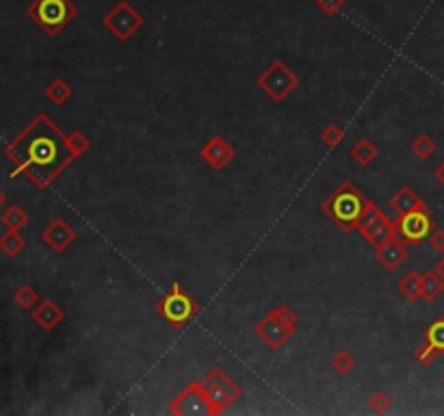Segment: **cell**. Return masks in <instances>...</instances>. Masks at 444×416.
Here are the masks:
<instances>
[{
  "label": "cell",
  "instance_id": "1",
  "mask_svg": "<svg viewBox=\"0 0 444 416\" xmlns=\"http://www.w3.org/2000/svg\"><path fill=\"white\" fill-rule=\"evenodd\" d=\"M89 147L92 141L87 135L80 130L66 135L54 120H50L46 113H39L5 147V154L13 163L11 178L26 173L37 189H46Z\"/></svg>",
  "mask_w": 444,
  "mask_h": 416
},
{
  "label": "cell",
  "instance_id": "2",
  "mask_svg": "<svg viewBox=\"0 0 444 416\" xmlns=\"http://www.w3.org/2000/svg\"><path fill=\"white\" fill-rule=\"evenodd\" d=\"M366 206H369V200L360 193V189L353 183L345 181L323 200L321 211H323V215H328L345 234H349L358 228Z\"/></svg>",
  "mask_w": 444,
  "mask_h": 416
},
{
  "label": "cell",
  "instance_id": "3",
  "mask_svg": "<svg viewBox=\"0 0 444 416\" xmlns=\"http://www.w3.org/2000/svg\"><path fill=\"white\" fill-rule=\"evenodd\" d=\"M154 308L163 317V321L178 332H183L202 310L199 302L180 286V282H173L161 300H156Z\"/></svg>",
  "mask_w": 444,
  "mask_h": 416
},
{
  "label": "cell",
  "instance_id": "4",
  "mask_svg": "<svg viewBox=\"0 0 444 416\" xmlns=\"http://www.w3.org/2000/svg\"><path fill=\"white\" fill-rule=\"evenodd\" d=\"M26 13L48 37H56L78 16V7L72 0H33Z\"/></svg>",
  "mask_w": 444,
  "mask_h": 416
},
{
  "label": "cell",
  "instance_id": "5",
  "mask_svg": "<svg viewBox=\"0 0 444 416\" xmlns=\"http://www.w3.org/2000/svg\"><path fill=\"white\" fill-rule=\"evenodd\" d=\"M256 85L276 104H282L295 92V89L302 85V80L284 61L276 59V61H271L269 66L264 68V72H260L256 76Z\"/></svg>",
  "mask_w": 444,
  "mask_h": 416
},
{
  "label": "cell",
  "instance_id": "6",
  "mask_svg": "<svg viewBox=\"0 0 444 416\" xmlns=\"http://www.w3.org/2000/svg\"><path fill=\"white\" fill-rule=\"evenodd\" d=\"M204 389H206V397H209V401H211L213 416L223 414L226 410H230L236 401H241V397H243L241 386L219 367L209 371V375H206V379H204Z\"/></svg>",
  "mask_w": 444,
  "mask_h": 416
},
{
  "label": "cell",
  "instance_id": "7",
  "mask_svg": "<svg viewBox=\"0 0 444 416\" xmlns=\"http://www.w3.org/2000/svg\"><path fill=\"white\" fill-rule=\"evenodd\" d=\"M102 24L117 42L128 44L130 37L145 26V18L128 3V0H117V3L102 16Z\"/></svg>",
  "mask_w": 444,
  "mask_h": 416
},
{
  "label": "cell",
  "instance_id": "8",
  "mask_svg": "<svg viewBox=\"0 0 444 416\" xmlns=\"http://www.w3.org/2000/svg\"><path fill=\"white\" fill-rule=\"evenodd\" d=\"M397 234L407 243V245H419L429 239V234L436 230V221L431 217V211L427 204L414 208V211L401 213L395 219Z\"/></svg>",
  "mask_w": 444,
  "mask_h": 416
},
{
  "label": "cell",
  "instance_id": "9",
  "mask_svg": "<svg viewBox=\"0 0 444 416\" xmlns=\"http://www.w3.org/2000/svg\"><path fill=\"white\" fill-rule=\"evenodd\" d=\"M355 230H358V234L362 236V239H366L373 247L379 245L381 241H386L388 236L397 234L395 221H390L386 217V213H383L381 208L377 204H373L371 200H369L366 211H364V215H362V219H360V224Z\"/></svg>",
  "mask_w": 444,
  "mask_h": 416
},
{
  "label": "cell",
  "instance_id": "10",
  "mask_svg": "<svg viewBox=\"0 0 444 416\" xmlns=\"http://www.w3.org/2000/svg\"><path fill=\"white\" fill-rule=\"evenodd\" d=\"M169 412L175 416H189V414H206L213 416V408L211 401L206 397V389L204 381H191L187 389L178 395L171 403H169Z\"/></svg>",
  "mask_w": 444,
  "mask_h": 416
},
{
  "label": "cell",
  "instance_id": "11",
  "mask_svg": "<svg viewBox=\"0 0 444 416\" xmlns=\"http://www.w3.org/2000/svg\"><path fill=\"white\" fill-rule=\"evenodd\" d=\"M199 157L206 165H211L215 171H223L236 159V150L230 145V141L226 137L215 135L202 145Z\"/></svg>",
  "mask_w": 444,
  "mask_h": 416
},
{
  "label": "cell",
  "instance_id": "12",
  "mask_svg": "<svg viewBox=\"0 0 444 416\" xmlns=\"http://www.w3.org/2000/svg\"><path fill=\"white\" fill-rule=\"evenodd\" d=\"M42 241L56 254H63L74 241H76V228L68 224L63 217H54L44 230H42Z\"/></svg>",
  "mask_w": 444,
  "mask_h": 416
},
{
  "label": "cell",
  "instance_id": "13",
  "mask_svg": "<svg viewBox=\"0 0 444 416\" xmlns=\"http://www.w3.org/2000/svg\"><path fill=\"white\" fill-rule=\"evenodd\" d=\"M375 260L383 267L386 271H397L399 267L407 260V243L399 234L388 236L386 241L375 245Z\"/></svg>",
  "mask_w": 444,
  "mask_h": 416
},
{
  "label": "cell",
  "instance_id": "14",
  "mask_svg": "<svg viewBox=\"0 0 444 416\" xmlns=\"http://www.w3.org/2000/svg\"><path fill=\"white\" fill-rule=\"evenodd\" d=\"M254 332H256V336H260L262 341H264V345L269 347V349H282L286 343H288V338L292 336V332H288L284 325L278 321V319H273L271 314H266L264 319H260L258 323H256V328H254Z\"/></svg>",
  "mask_w": 444,
  "mask_h": 416
},
{
  "label": "cell",
  "instance_id": "15",
  "mask_svg": "<svg viewBox=\"0 0 444 416\" xmlns=\"http://www.w3.org/2000/svg\"><path fill=\"white\" fill-rule=\"evenodd\" d=\"M33 321L39 325L42 330H46V332H52L58 323L63 321V317H66V312L61 310V306H56L50 297H44V300L33 308Z\"/></svg>",
  "mask_w": 444,
  "mask_h": 416
},
{
  "label": "cell",
  "instance_id": "16",
  "mask_svg": "<svg viewBox=\"0 0 444 416\" xmlns=\"http://www.w3.org/2000/svg\"><path fill=\"white\" fill-rule=\"evenodd\" d=\"M425 202L421 200V195L414 191L412 187L403 185L390 200H388V206H390V211H395L397 215L401 213H407V211H414V208H419L423 206Z\"/></svg>",
  "mask_w": 444,
  "mask_h": 416
},
{
  "label": "cell",
  "instance_id": "17",
  "mask_svg": "<svg viewBox=\"0 0 444 416\" xmlns=\"http://www.w3.org/2000/svg\"><path fill=\"white\" fill-rule=\"evenodd\" d=\"M349 157H351L355 163H358L360 167H371V165L375 163V159L379 157V150H377V145H375L371 139L362 137L358 143L351 145Z\"/></svg>",
  "mask_w": 444,
  "mask_h": 416
},
{
  "label": "cell",
  "instance_id": "18",
  "mask_svg": "<svg viewBox=\"0 0 444 416\" xmlns=\"http://www.w3.org/2000/svg\"><path fill=\"white\" fill-rule=\"evenodd\" d=\"M399 293L405 297L407 302H419L423 300V278L419 271H407L401 280H399Z\"/></svg>",
  "mask_w": 444,
  "mask_h": 416
},
{
  "label": "cell",
  "instance_id": "19",
  "mask_svg": "<svg viewBox=\"0 0 444 416\" xmlns=\"http://www.w3.org/2000/svg\"><path fill=\"white\" fill-rule=\"evenodd\" d=\"M72 94H74L72 85H70L66 78H61V76L52 78V80L46 85V98H48L52 104H56V106L66 104V102L72 98Z\"/></svg>",
  "mask_w": 444,
  "mask_h": 416
},
{
  "label": "cell",
  "instance_id": "20",
  "mask_svg": "<svg viewBox=\"0 0 444 416\" xmlns=\"http://www.w3.org/2000/svg\"><path fill=\"white\" fill-rule=\"evenodd\" d=\"M421 278H423V300H425L427 304L436 302L438 297L442 295V290H444V280H442L433 269L423 271Z\"/></svg>",
  "mask_w": 444,
  "mask_h": 416
},
{
  "label": "cell",
  "instance_id": "21",
  "mask_svg": "<svg viewBox=\"0 0 444 416\" xmlns=\"http://www.w3.org/2000/svg\"><path fill=\"white\" fill-rule=\"evenodd\" d=\"M24 247H26V239L20 234V230H7L0 236V252L9 258H16L18 254H22Z\"/></svg>",
  "mask_w": 444,
  "mask_h": 416
},
{
  "label": "cell",
  "instance_id": "22",
  "mask_svg": "<svg viewBox=\"0 0 444 416\" xmlns=\"http://www.w3.org/2000/svg\"><path fill=\"white\" fill-rule=\"evenodd\" d=\"M409 150H412V154L417 157V159H421V161H427V159H431V157L436 154V150H438V143L433 141V137H431V135H427V133H421L417 139H414V141L409 143Z\"/></svg>",
  "mask_w": 444,
  "mask_h": 416
},
{
  "label": "cell",
  "instance_id": "23",
  "mask_svg": "<svg viewBox=\"0 0 444 416\" xmlns=\"http://www.w3.org/2000/svg\"><path fill=\"white\" fill-rule=\"evenodd\" d=\"M13 302L22 308V310H33L39 302L42 297L37 293V288L33 284H22L16 293H13Z\"/></svg>",
  "mask_w": 444,
  "mask_h": 416
},
{
  "label": "cell",
  "instance_id": "24",
  "mask_svg": "<svg viewBox=\"0 0 444 416\" xmlns=\"http://www.w3.org/2000/svg\"><path fill=\"white\" fill-rule=\"evenodd\" d=\"M0 221H3V226L7 230H20V228H24L28 224V215H26V211L22 206L11 204L7 211L3 213V217H0Z\"/></svg>",
  "mask_w": 444,
  "mask_h": 416
},
{
  "label": "cell",
  "instance_id": "25",
  "mask_svg": "<svg viewBox=\"0 0 444 416\" xmlns=\"http://www.w3.org/2000/svg\"><path fill=\"white\" fill-rule=\"evenodd\" d=\"M425 343L438 353H444V317H438L425 330Z\"/></svg>",
  "mask_w": 444,
  "mask_h": 416
},
{
  "label": "cell",
  "instance_id": "26",
  "mask_svg": "<svg viewBox=\"0 0 444 416\" xmlns=\"http://www.w3.org/2000/svg\"><path fill=\"white\" fill-rule=\"evenodd\" d=\"M273 319H278L284 328L288 330V332H297V314H295V310L290 308V306H286V304H282V306H278V308H273L271 312H269Z\"/></svg>",
  "mask_w": 444,
  "mask_h": 416
},
{
  "label": "cell",
  "instance_id": "27",
  "mask_svg": "<svg viewBox=\"0 0 444 416\" xmlns=\"http://www.w3.org/2000/svg\"><path fill=\"white\" fill-rule=\"evenodd\" d=\"M332 369L338 373V375H349L353 369H355V358L349 353V351H345V349H340V351H336L334 355H332Z\"/></svg>",
  "mask_w": 444,
  "mask_h": 416
},
{
  "label": "cell",
  "instance_id": "28",
  "mask_svg": "<svg viewBox=\"0 0 444 416\" xmlns=\"http://www.w3.org/2000/svg\"><path fill=\"white\" fill-rule=\"evenodd\" d=\"M343 139H345V133H343V128L338 126V124H328L323 130H321V141H323V145L328 147V150H334V147H338L340 143H343Z\"/></svg>",
  "mask_w": 444,
  "mask_h": 416
},
{
  "label": "cell",
  "instance_id": "29",
  "mask_svg": "<svg viewBox=\"0 0 444 416\" xmlns=\"http://www.w3.org/2000/svg\"><path fill=\"white\" fill-rule=\"evenodd\" d=\"M369 408H371V412H375V414H386V412H390V408H393V397H390L386 391H375V393L369 397Z\"/></svg>",
  "mask_w": 444,
  "mask_h": 416
},
{
  "label": "cell",
  "instance_id": "30",
  "mask_svg": "<svg viewBox=\"0 0 444 416\" xmlns=\"http://www.w3.org/2000/svg\"><path fill=\"white\" fill-rule=\"evenodd\" d=\"M314 5L328 18H336L345 9V0H314Z\"/></svg>",
  "mask_w": 444,
  "mask_h": 416
},
{
  "label": "cell",
  "instance_id": "31",
  "mask_svg": "<svg viewBox=\"0 0 444 416\" xmlns=\"http://www.w3.org/2000/svg\"><path fill=\"white\" fill-rule=\"evenodd\" d=\"M438 355H440V353H438L433 347H429L427 343H423V345L417 349V353H414V358H417V362H421L423 367H429V365L436 362Z\"/></svg>",
  "mask_w": 444,
  "mask_h": 416
},
{
  "label": "cell",
  "instance_id": "32",
  "mask_svg": "<svg viewBox=\"0 0 444 416\" xmlns=\"http://www.w3.org/2000/svg\"><path fill=\"white\" fill-rule=\"evenodd\" d=\"M427 243H429V250H431V252L444 254V230H442V228H436V230L429 234Z\"/></svg>",
  "mask_w": 444,
  "mask_h": 416
},
{
  "label": "cell",
  "instance_id": "33",
  "mask_svg": "<svg viewBox=\"0 0 444 416\" xmlns=\"http://www.w3.org/2000/svg\"><path fill=\"white\" fill-rule=\"evenodd\" d=\"M433 178H436V183L444 189V161L433 169Z\"/></svg>",
  "mask_w": 444,
  "mask_h": 416
},
{
  "label": "cell",
  "instance_id": "34",
  "mask_svg": "<svg viewBox=\"0 0 444 416\" xmlns=\"http://www.w3.org/2000/svg\"><path fill=\"white\" fill-rule=\"evenodd\" d=\"M433 271H436V274H438V276H440V278L444 280V254H442V258H440V260L436 262V267H433Z\"/></svg>",
  "mask_w": 444,
  "mask_h": 416
},
{
  "label": "cell",
  "instance_id": "35",
  "mask_svg": "<svg viewBox=\"0 0 444 416\" xmlns=\"http://www.w3.org/2000/svg\"><path fill=\"white\" fill-rule=\"evenodd\" d=\"M5 202H7V197H5V193H3V191H0V208L5 206Z\"/></svg>",
  "mask_w": 444,
  "mask_h": 416
}]
</instances>
